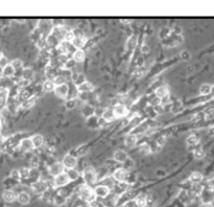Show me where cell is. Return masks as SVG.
Returning a JSON list of instances; mask_svg holds the SVG:
<instances>
[{
	"instance_id": "5",
	"label": "cell",
	"mask_w": 214,
	"mask_h": 207,
	"mask_svg": "<svg viewBox=\"0 0 214 207\" xmlns=\"http://www.w3.org/2000/svg\"><path fill=\"white\" fill-rule=\"evenodd\" d=\"M112 110H113V114H114V117H115V118H121V117L126 116V113H127L126 107L124 106V105H121V104L116 105Z\"/></svg>"
},
{
	"instance_id": "7",
	"label": "cell",
	"mask_w": 214,
	"mask_h": 207,
	"mask_svg": "<svg viewBox=\"0 0 214 207\" xmlns=\"http://www.w3.org/2000/svg\"><path fill=\"white\" fill-rule=\"evenodd\" d=\"M49 174L51 176H53V177H57L58 175H60V174H62L64 173L63 171H64V167H63V164L62 163H53V164H51L49 167Z\"/></svg>"
},
{
	"instance_id": "42",
	"label": "cell",
	"mask_w": 214,
	"mask_h": 207,
	"mask_svg": "<svg viewBox=\"0 0 214 207\" xmlns=\"http://www.w3.org/2000/svg\"><path fill=\"white\" fill-rule=\"evenodd\" d=\"M80 207H90V206H88V205H81V206H80Z\"/></svg>"
},
{
	"instance_id": "24",
	"label": "cell",
	"mask_w": 214,
	"mask_h": 207,
	"mask_svg": "<svg viewBox=\"0 0 214 207\" xmlns=\"http://www.w3.org/2000/svg\"><path fill=\"white\" fill-rule=\"evenodd\" d=\"M167 93H168V90H167L166 87H164V86L159 87L156 91V94L159 96V98H165V96L167 95Z\"/></svg>"
},
{
	"instance_id": "31",
	"label": "cell",
	"mask_w": 214,
	"mask_h": 207,
	"mask_svg": "<svg viewBox=\"0 0 214 207\" xmlns=\"http://www.w3.org/2000/svg\"><path fill=\"white\" fill-rule=\"evenodd\" d=\"M20 173V177H23V178H28L29 177V170L28 168H21L19 171Z\"/></svg>"
},
{
	"instance_id": "10",
	"label": "cell",
	"mask_w": 214,
	"mask_h": 207,
	"mask_svg": "<svg viewBox=\"0 0 214 207\" xmlns=\"http://www.w3.org/2000/svg\"><path fill=\"white\" fill-rule=\"evenodd\" d=\"M127 176H129V174H127V172L124 168H118V170H116L115 173H114V178H115V180L119 181V182L126 181Z\"/></svg>"
},
{
	"instance_id": "2",
	"label": "cell",
	"mask_w": 214,
	"mask_h": 207,
	"mask_svg": "<svg viewBox=\"0 0 214 207\" xmlns=\"http://www.w3.org/2000/svg\"><path fill=\"white\" fill-rule=\"evenodd\" d=\"M83 178H84V180H85V182L88 186L92 185V184L95 183V181H96L95 171H94L93 168L90 167L85 168V171L83 172Z\"/></svg>"
},
{
	"instance_id": "27",
	"label": "cell",
	"mask_w": 214,
	"mask_h": 207,
	"mask_svg": "<svg viewBox=\"0 0 214 207\" xmlns=\"http://www.w3.org/2000/svg\"><path fill=\"white\" fill-rule=\"evenodd\" d=\"M75 38V35L73 32H66L65 36H64V39H65V42H68V43H71L72 40Z\"/></svg>"
},
{
	"instance_id": "14",
	"label": "cell",
	"mask_w": 214,
	"mask_h": 207,
	"mask_svg": "<svg viewBox=\"0 0 214 207\" xmlns=\"http://www.w3.org/2000/svg\"><path fill=\"white\" fill-rule=\"evenodd\" d=\"M30 139H32V144H34V148H41L43 145V144H44V138L40 134L34 135Z\"/></svg>"
},
{
	"instance_id": "30",
	"label": "cell",
	"mask_w": 214,
	"mask_h": 207,
	"mask_svg": "<svg viewBox=\"0 0 214 207\" xmlns=\"http://www.w3.org/2000/svg\"><path fill=\"white\" fill-rule=\"evenodd\" d=\"M65 82H66V79L64 78V76L61 75V76H57L53 83H54L55 86H60V85H63V84H65Z\"/></svg>"
},
{
	"instance_id": "47",
	"label": "cell",
	"mask_w": 214,
	"mask_h": 207,
	"mask_svg": "<svg viewBox=\"0 0 214 207\" xmlns=\"http://www.w3.org/2000/svg\"><path fill=\"white\" fill-rule=\"evenodd\" d=\"M6 207H9V206H6Z\"/></svg>"
},
{
	"instance_id": "35",
	"label": "cell",
	"mask_w": 214,
	"mask_h": 207,
	"mask_svg": "<svg viewBox=\"0 0 214 207\" xmlns=\"http://www.w3.org/2000/svg\"><path fill=\"white\" fill-rule=\"evenodd\" d=\"M11 176H12V178L16 179V180H19V179L21 178V177H20V173H19V171H17V170L12 171Z\"/></svg>"
},
{
	"instance_id": "46",
	"label": "cell",
	"mask_w": 214,
	"mask_h": 207,
	"mask_svg": "<svg viewBox=\"0 0 214 207\" xmlns=\"http://www.w3.org/2000/svg\"><path fill=\"white\" fill-rule=\"evenodd\" d=\"M144 207H149V206H147V205H145V206H144Z\"/></svg>"
},
{
	"instance_id": "32",
	"label": "cell",
	"mask_w": 214,
	"mask_h": 207,
	"mask_svg": "<svg viewBox=\"0 0 214 207\" xmlns=\"http://www.w3.org/2000/svg\"><path fill=\"white\" fill-rule=\"evenodd\" d=\"M67 175H68V177H69L70 180H75V179L78 177V174L73 170H69V172L67 173Z\"/></svg>"
},
{
	"instance_id": "9",
	"label": "cell",
	"mask_w": 214,
	"mask_h": 207,
	"mask_svg": "<svg viewBox=\"0 0 214 207\" xmlns=\"http://www.w3.org/2000/svg\"><path fill=\"white\" fill-rule=\"evenodd\" d=\"M54 92L58 98H65L68 94V86L66 85V84H63V85H60V86H55Z\"/></svg>"
},
{
	"instance_id": "17",
	"label": "cell",
	"mask_w": 214,
	"mask_h": 207,
	"mask_svg": "<svg viewBox=\"0 0 214 207\" xmlns=\"http://www.w3.org/2000/svg\"><path fill=\"white\" fill-rule=\"evenodd\" d=\"M16 198H17L16 194L12 190H6L3 193V199H4V201H6V202H13V201H15Z\"/></svg>"
},
{
	"instance_id": "15",
	"label": "cell",
	"mask_w": 214,
	"mask_h": 207,
	"mask_svg": "<svg viewBox=\"0 0 214 207\" xmlns=\"http://www.w3.org/2000/svg\"><path fill=\"white\" fill-rule=\"evenodd\" d=\"M126 147H129V148H133L137 144V137H136V135H134V134H130L129 136H126Z\"/></svg>"
},
{
	"instance_id": "34",
	"label": "cell",
	"mask_w": 214,
	"mask_h": 207,
	"mask_svg": "<svg viewBox=\"0 0 214 207\" xmlns=\"http://www.w3.org/2000/svg\"><path fill=\"white\" fill-rule=\"evenodd\" d=\"M11 65L15 68V70H17V69H19V68L22 67V62L20 60H14L11 63Z\"/></svg>"
},
{
	"instance_id": "13",
	"label": "cell",
	"mask_w": 214,
	"mask_h": 207,
	"mask_svg": "<svg viewBox=\"0 0 214 207\" xmlns=\"http://www.w3.org/2000/svg\"><path fill=\"white\" fill-rule=\"evenodd\" d=\"M85 44H86V39L83 37H75L74 39L72 40V42H71V45L74 48H77V49L83 48Z\"/></svg>"
},
{
	"instance_id": "23",
	"label": "cell",
	"mask_w": 214,
	"mask_h": 207,
	"mask_svg": "<svg viewBox=\"0 0 214 207\" xmlns=\"http://www.w3.org/2000/svg\"><path fill=\"white\" fill-rule=\"evenodd\" d=\"M190 180L192 181L193 183H200L201 181L203 180V176L201 173H197V172H194L191 174L190 176Z\"/></svg>"
},
{
	"instance_id": "40",
	"label": "cell",
	"mask_w": 214,
	"mask_h": 207,
	"mask_svg": "<svg viewBox=\"0 0 214 207\" xmlns=\"http://www.w3.org/2000/svg\"><path fill=\"white\" fill-rule=\"evenodd\" d=\"M3 144H4V138L0 135V149H1L2 147H3Z\"/></svg>"
},
{
	"instance_id": "28",
	"label": "cell",
	"mask_w": 214,
	"mask_h": 207,
	"mask_svg": "<svg viewBox=\"0 0 214 207\" xmlns=\"http://www.w3.org/2000/svg\"><path fill=\"white\" fill-rule=\"evenodd\" d=\"M198 142V138L195 135H191L187 138V144L189 145H194Z\"/></svg>"
},
{
	"instance_id": "29",
	"label": "cell",
	"mask_w": 214,
	"mask_h": 207,
	"mask_svg": "<svg viewBox=\"0 0 214 207\" xmlns=\"http://www.w3.org/2000/svg\"><path fill=\"white\" fill-rule=\"evenodd\" d=\"M211 90H212L211 86L207 85V84H205V85H203L202 87H201V93L202 94H209L211 92Z\"/></svg>"
},
{
	"instance_id": "22",
	"label": "cell",
	"mask_w": 214,
	"mask_h": 207,
	"mask_svg": "<svg viewBox=\"0 0 214 207\" xmlns=\"http://www.w3.org/2000/svg\"><path fill=\"white\" fill-rule=\"evenodd\" d=\"M55 85L52 81H46L43 84V90L46 92H50V91H54Z\"/></svg>"
},
{
	"instance_id": "12",
	"label": "cell",
	"mask_w": 214,
	"mask_h": 207,
	"mask_svg": "<svg viewBox=\"0 0 214 207\" xmlns=\"http://www.w3.org/2000/svg\"><path fill=\"white\" fill-rule=\"evenodd\" d=\"M114 159H115L117 162L124 163L127 160V154L124 152V151L118 150V151H116V152L114 153Z\"/></svg>"
},
{
	"instance_id": "18",
	"label": "cell",
	"mask_w": 214,
	"mask_h": 207,
	"mask_svg": "<svg viewBox=\"0 0 214 207\" xmlns=\"http://www.w3.org/2000/svg\"><path fill=\"white\" fill-rule=\"evenodd\" d=\"M78 90L81 92H90L93 90V86L90 83H88V82H84V83H81L78 86Z\"/></svg>"
},
{
	"instance_id": "20",
	"label": "cell",
	"mask_w": 214,
	"mask_h": 207,
	"mask_svg": "<svg viewBox=\"0 0 214 207\" xmlns=\"http://www.w3.org/2000/svg\"><path fill=\"white\" fill-rule=\"evenodd\" d=\"M18 201L21 204H27L29 202V195L27 193H20L17 197Z\"/></svg>"
},
{
	"instance_id": "21",
	"label": "cell",
	"mask_w": 214,
	"mask_h": 207,
	"mask_svg": "<svg viewBox=\"0 0 214 207\" xmlns=\"http://www.w3.org/2000/svg\"><path fill=\"white\" fill-rule=\"evenodd\" d=\"M103 118L106 121H113V119L115 118V117H114V114H113V110H112V109H107L106 111L103 113Z\"/></svg>"
},
{
	"instance_id": "3",
	"label": "cell",
	"mask_w": 214,
	"mask_h": 207,
	"mask_svg": "<svg viewBox=\"0 0 214 207\" xmlns=\"http://www.w3.org/2000/svg\"><path fill=\"white\" fill-rule=\"evenodd\" d=\"M77 163V160L74 156H71V155H66L63 159V167L64 168H67V170H73L74 167Z\"/></svg>"
},
{
	"instance_id": "33",
	"label": "cell",
	"mask_w": 214,
	"mask_h": 207,
	"mask_svg": "<svg viewBox=\"0 0 214 207\" xmlns=\"http://www.w3.org/2000/svg\"><path fill=\"white\" fill-rule=\"evenodd\" d=\"M192 191L194 194H197V195H198V194H201V191H202V186L198 183H194L192 186Z\"/></svg>"
},
{
	"instance_id": "4",
	"label": "cell",
	"mask_w": 214,
	"mask_h": 207,
	"mask_svg": "<svg viewBox=\"0 0 214 207\" xmlns=\"http://www.w3.org/2000/svg\"><path fill=\"white\" fill-rule=\"evenodd\" d=\"M69 181H70V179H69V177H68L67 173H62V174H60V175H58L57 177H54L53 184H54V186L61 187V186L66 185Z\"/></svg>"
},
{
	"instance_id": "11",
	"label": "cell",
	"mask_w": 214,
	"mask_h": 207,
	"mask_svg": "<svg viewBox=\"0 0 214 207\" xmlns=\"http://www.w3.org/2000/svg\"><path fill=\"white\" fill-rule=\"evenodd\" d=\"M20 148H21V150L24 151V152H29V151L35 149L30 138H25V139L22 140L21 144H20Z\"/></svg>"
},
{
	"instance_id": "45",
	"label": "cell",
	"mask_w": 214,
	"mask_h": 207,
	"mask_svg": "<svg viewBox=\"0 0 214 207\" xmlns=\"http://www.w3.org/2000/svg\"><path fill=\"white\" fill-rule=\"evenodd\" d=\"M0 128H1V121H0Z\"/></svg>"
},
{
	"instance_id": "44",
	"label": "cell",
	"mask_w": 214,
	"mask_h": 207,
	"mask_svg": "<svg viewBox=\"0 0 214 207\" xmlns=\"http://www.w3.org/2000/svg\"><path fill=\"white\" fill-rule=\"evenodd\" d=\"M90 207H98L97 205H92V206H90Z\"/></svg>"
},
{
	"instance_id": "16",
	"label": "cell",
	"mask_w": 214,
	"mask_h": 207,
	"mask_svg": "<svg viewBox=\"0 0 214 207\" xmlns=\"http://www.w3.org/2000/svg\"><path fill=\"white\" fill-rule=\"evenodd\" d=\"M15 68L13 67V66L11 65V64H6V66L3 67V75L4 76H6V78H11V76H13L15 75Z\"/></svg>"
},
{
	"instance_id": "39",
	"label": "cell",
	"mask_w": 214,
	"mask_h": 207,
	"mask_svg": "<svg viewBox=\"0 0 214 207\" xmlns=\"http://www.w3.org/2000/svg\"><path fill=\"white\" fill-rule=\"evenodd\" d=\"M34 103H35L34 99H30L29 98V99H27V101L25 102L23 106H24V108H29V107H32V105H34Z\"/></svg>"
},
{
	"instance_id": "6",
	"label": "cell",
	"mask_w": 214,
	"mask_h": 207,
	"mask_svg": "<svg viewBox=\"0 0 214 207\" xmlns=\"http://www.w3.org/2000/svg\"><path fill=\"white\" fill-rule=\"evenodd\" d=\"M48 188V185L46 182L44 181H37L32 184V190L36 194H43L47 190Z\"/></svg>"
},
{
	"instance_id": "26",
	"label": "cell",
	"mask_w": 214,
	"mask_h": 207,
	"mask_svg": "<svg viewBox=\"0 0 214 207\" xmlns=\"http://www.w3.org/2000/svg\"><path fill=\"white\" fill-rule=\"evenodd\" d=\"M135 202H136V205L138 206V207H144L145 205H146V203H147L146 198H145V197H143V196L138 197Z\"/></svg>"
},
{
	"instance_id": "25",
	"label": "cell",
	"mask_w": 214,
	"mask_h": 207,
	"mask_svg": "<svg viewBox=\"0 0 214 207\" xmlns=\"http://www.w3.org/2000/svg\"><path fill=\"white\" fill-rule=\"evenodd\" d=\"M136 44H137V38L133 36V37H131L129 39V41H127L126 47L129 48V49H134V48L136 47Z\"/></svg>"
},
{
	"instance_id": "38",
	"label": "cell",
	"mask_w": 214,
	"mask_h": 207,
	"mask_svg": "<svg viewBox=\"0 0 214 207\" xmlns=\"http://www.w3.org/2000/svg\"><path fill=\"white\" fill-rule=\"evenodd\" d=\"M136 206V202H135L134 200H129L126 201V203H124L123 207H135Z\"/></svg>"
},
{
	"instance_id": "19",
	"label": "cell",
	"mask_w": 214,
	"mask_h": 207,
	"mask_svg": "<svg viewBox=\"0 0 214 207\" xmlns=\"http://www.w3.org/2000/svg\"><path fill=\"white\" fill-rule=\"evenodd\" d=\"M85 52L81 49H76L74 52V55H73V59L76 61V62H83L85 60Z\"/></svg>"
},
{
	"instance_id": "36",
	"label": "cell",
	"mask_w": 214,
	"mask_h": 207,
	"mask_svg": "<svg viewBox=\"0 0 214 207\" xmlns=\"http://www.w3.org/2000/svg\"><path fill=\"white\" fill-rule=\"evenodd\" d=\"M151 148H149V145L148 144H143V145H141V147H140V151H141L142 153H149L151 152Z\"/></svg>"
},
{
	"instance_id": "37",
	"label": "cell",
	"mask_w": 214,
	"mask_h": 207,
	"mask_svg": "<svg viewBox=\"0 0 214 207\" xmlns=\"http://www.w3.org/2000/svg\"><path fill=\"white\" fill-rule=\"evenodd\" d=\"M194 156L197 158H202L204 156V151L201 149V148H200V149H197L194 151Z\"/></svg>"
},
{
	"instance_id": "1",
	"label": "cell",
	"mask_w": 214,
	"mask_h": 207,
	"mask_svg": "<svg viewBox=\"0 0 214 207\" xmlns=\"http://www.w3.org/2000/svg\"><path fill=\"white\" fill-rule=\"evenodd\" d=\"M80 197L83 199L84 201L93 202L94 198H95V194H94V190L90 187V186L85 185V186H83V187L81 188Z\"/></svg>"
},
{
	"instance_id": "8",
	"label": "cell",
	"mask_w": 214,
	"mask_h": 207,
	"mask_svg": "<svg viewBox=\"0 0 214 207\" xmlns=\"http://www.w3.org/2000/svg\"><path fill=\"white\" fill-rule=\"evenodd\" d=\"M109 193H110V188L106 185H98L97 187L94 190L95 196L100 197V198H107Z\"/></svg>"
},
{
	"instance_id": "43",
	"label": "cell",
	"mask_w": 214,
	"mask_h": 207,
	"mask_svg": "<svg viewBox=\"0 0 214 207\" xmlns=\"http://www.w3.org/2000/svg\"><path fill=\"white\" fill-rule=\"evenodd\" d=\"M2 58H3V57H2V53H1V52H0V60H1V59H2Z\"/></svg>"
},
{
	"instance_id": "41",
	"label": "cell",
	"mask_w": 214,
	"mask_h": 207,
	"mask_svg": "<svg viewBox=\"0 0 214 207\" xmlns=\"http://www.w3.org/2000/svg\"><path fill=\"white\" fill-rule=\"evenodd\" d=\"M201 207H213V205L211 203H205V204H203Z\"/></svg>"
}]
</instances>
